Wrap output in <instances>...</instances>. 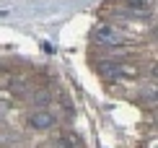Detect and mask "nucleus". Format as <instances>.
I'll return each mask as SVG.
<instances>
[{
	"mask_svg": "<svg viewBox=\"0 0 158 148\" xmlns=\"http://www.w3.org/2000/svg\"><path fill=\"white\" fill-rule=\"evenodd\" d=\"M94 37H96L98 44H106V47H119L124 42L122 34H119V29H114V26H109V24L98 26V29L94 31Z\"/></svg>",
	"mask_w": 158,
	"mask_h": 148,
	"instance_id": "f257e3e1",
	"label": "nucleus"
},
{
	"mask_svg": "<svg viewBox=\"0 0 158 148\" xmlns=\"http://www.w3.org/2000/svg\"><path fill=\"white\" fill-rule=\"evenodd\" d=\"M26 125H29L31 130H49V127L55 125V114L47 112V109H36V112H31V114H29Z\"/></svg>",
	"mask_w": 158,
	"mask_h": 148,
	"instance_id": "f03ea898",
	"label": "nucleus"
},
{
	"mask_svg": "<svg viewBox=\"0 0 158 148\" xmlns=\"http://www.w3.org/2000/svg\"><path fill=\"white\" fill-rule=\"evenodd\" d=\"M98 73H101L104 78H119V73H122V65L119 63H114V60H101L98 63Z\"/></svg>",
	"mask_w": 158,
	"mask_h": 148,
	"instance_id": "7ed1b4c3",
	"label": "nucleus"
}]
</instances>
